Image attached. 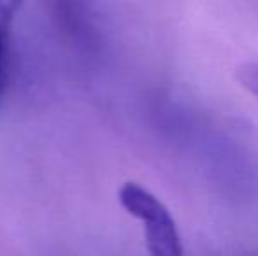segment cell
<instances>
[{"instance_id":"cell-1","label":"cell","mask_w":258,"mask_h":256,"mask_svg":"<svg viewBox=\"0 0 258 256\" xmlns=\"http://www.w3.org/2000/svg\"><path fill=\"white\" fill-rule=\"evenodd\" d=\"M119 204L144 225L146 246L153 256H183L184 247L176 219L156 195L137 183H125L118 192Z\"/></svg>"},{"instance_id":"cell-2","label":"cell","mask_w":258,"mask_h":256,"mask_svg":"<svg viewBox=\"0 0 258 256\" xmlns=\"http://www.w3.org/2000/svg\"><path fill=\"white\" fill-rule=\"evenodd\" d=\"M21 7V0H0V102L7 81V51H9L11 25Z\"/></svg>"},{"instance_id":"cell-3","label":"cell","mask_w":258,"mask_h":256,"mask_svg":"<svg viewBox=\"0 0 258 256\" xmlns=\"http://www.w3.org/2000/svg\"><path fill=\"white\" fill-rule=\"evenodd\" d=\"M235 79L246 92H249L255 99H258V62L239 65L235 70Z\"/></svg>"}]
</instances>
